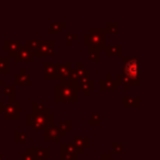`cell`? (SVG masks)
<instances>
[{"mask_svg": "<svg viewBox=\"0 0 160 160\" xmlns=\"http://www.w3.org/2000/svg\"><path fill=\"white\" fill-rule=\"evenodd\" d=\"M78 82L62 80L54 88V99L56 102H76L78 101Z\"/></svg>", "mask_w": 160, "mask_h": 160, "instance_id": "1", "label": "cell"}, {"mask_svg": "<svg viewBox=\"0 0 160 160\" xmlns=\"http://www.w3.org/2000/svg\"><path fill=\"white\" fill-rule=\"evenodd\" d=\"M25 122L34 131H40V130H45V129L55 125V115L52 112H49L46 115H38V114L29 112V114H26Z\"/></svg>", "mask_w": 160, "mask_h": 160, "instance_id": "2", "label": "cell"}, {"mask_svg": "<svg viewBox=\"0 0 160 160\" xmlns=\"http://www.w3.org/2000/svg\"><path fill=\"white\" fill-rule=\"evenodd\" d=\"M122 69H124V74L130 79L131 85L140 84L139 79H140V74H141V68H140L139 58L124 56L122 58Z\"/></svg>", "mask_w": 160, "mask_h": 160, "instance_id": "3", "label": "cell"}, {"mask_svg": "<svg viewBox=\"0 0 160 160\" xmlns=\"http://www.w3.org/2000/svg\"><path fill=\"white\" fill-rule=\"evenodd\" d=\"M82 45L95 46L104 50L106 46V31L105 29H89V32L82 35Z\"/></svg>", "mask_w": 160, "mask_h": 160, "instance_id": "4", "label": "cell"}, {"mask_svg": "<svg viewBox=\"0 0 160 160\" xmlns=\"http://www.w3.org/2000/svg\"><path fill=\"white\" fill-rule=\"evenodd\" d=\"M2 116L5 120H19L21 116V104L15 100H9L5 104V111Z\"/></svg>", "mask_w": 160, "mask_h": 160, "instance_id": "5", "label": "cell"}, {"mask_svg": "<svg viewBox=\"0 0 160 160\" xmlns=\"http://www.w3.org/2000/svg\"><path fill=\"white\" fill-rule=\"evenodd\" d=\"M79 154L78 148L72 142L60 141V160H75Z\"/></svg>", "mask_w": 160, "mask_h": 160, "instance_id": "6", "label": "cell"}, {"mask_svg": "<svg viewBox=\"0 0 160 160\" xmlns=\"http://www.w3.org/2000/svg\"><path fill=\"white\" fill-rule=\"evenodd\" d=\"M55 52V42L51 39H42L40 40L38 51L34 54L36 58H45V56H51Z\"/></svg>", "mask_w": 160, "mask_h": 160, "instance_id": "7", "label": "cell"}, {"mask_svg": "<svg viewBox=\"0 0 160 160\" xmlns=\"http://www.w3.org/2000/svg\"><path fill=\"white\" fill-rule=\"evenodd\" d=\"M21 46L22 45H21L20 40H18V39H5V40H2V49H4V51H8L11 58H14L16 55V52L19 51V49Z\"/></svg>", "mask_w": 160, "mask_h": 160, "instance_id": "8", "label": "cell"}, {"mask_svg": "<svg viewBox=\"0 0 160 160\" xmlns=\"http://www.w3.org/2000/svg\"><path fill=\"white\" fill-rule=\"evenodd\" d=\"M58 68L59 62H44L42 65V76L46 80L58 79Z\"/></svg>", "mask_w": 160, "mask_h": 160, "instance_id": "9", "label": "cell"}, {"mask_svg": "<svg viewBox=\"0 0 160 160\" xmlns=\"http://www.w3.org/2000/svg\"><path fill=\"white\" fill-rule=\"evenodd\" d=\"M61 132L59 130L58 126H50L48 129L44 130V134H42V141L44 142H49V141H59L60 142V139H61Z\"/></svg>", "mask_w": 160, "mask_h": 160, "instance_id": "10", "label": "cell"}, {"mask_svg": "<svg viewBox=\"0 0 160 160\" xmlns=\"http://www.w3.org/2000/svg\"><path fill=\"white\" fill-rule=\"evenodd\" d=\"M14 81H15V85H21V86H30L32 84L31 76L26 71L25 68H21L20 69V72H18V74L14 75Z\"/></svg>", "mask_w": 160, "mask_h": 160, "instance_id": "11", "label": "cell"}, {"mask_svg": "<svg viewBox=\"0 0 160 160\" xmlns=\"http://www.w3.org/2000/svg\"><path fill=\"white\" fill-rule=\"evenodd\" d=\"M78 90H80L82 92V95L86 98L90 95V92L95 89V81L90 78H86V79H82L80 81H78V85H76Z\"/></svg>", "mask_w": 160, "mask_h": 160, "instance_id": "12", "label": "cell"}, {"mask_svg": "<svg viewBox=\"0 0 160 160\" xmlns=\"http://www.w3.org/2000/svg\"><path fill=\"white\" fill-rule=\"evenodd\" d=\"M32 58H34L32 52L26 46H21L16 52V55L14 56V60L15 62H31Z\"/></svg>", "mask_w": 160, "mask_h": 160, "instance_id": "13", "label": "cell"}, {"mask_svg": "<svg viewBox=\"0 0 160 160\" xmlns=\"http://www.w3.org/2000/svg\"><path fill=\"white\" fill-rule=\"evenodd\" d=\"M100 89L102 91H116L118 90L116 80L112 79V75L111 74H106L105 78L100 81Z\"/></svg>", "mask_w": 160, "mask_h": 160, "instance_id": "14", "label": "cell"}, {"mask_svg": "<svg viewBox=\"0 0 160 160\" xmlns=\"http://www.w3.org/2000/svg\"><path fill=\"white\" fill-rule=\"evenodd\" d=\"M71 70H72V64L71 62H65V64H60L59 62V68H58V79L61 80H69L70 75H71Z\"/></svg>", "mask_w": 160, "mask_h": 160, "instance_id": "15", "label": "cell"}, {"mask_svg": "<svg viewBox=\"0 0 160 160\" xmlns=\"http://www.w3.org/2000/svg\"><path fill=\"white\" fill-rule=\"evenodd\" d=\"M105 54L108 58L110 56H116V58H124L122 52H124V48L122 45H106L104 48Z\"/></svg>", "mask_w": 160, "mask_h": 160, "instance_id": "16", "label": "cell"}, {"mask_svg": "<svg viewBox=\"0 0 160 160\" xmlns=\"http://www.w3.org/2000/svg\"><path fill=\"white\" fill-rule=\"evenodd\" d=\"M79 150V152H84V149H88L90 146V139L88 136H74L71 141Z\"/></svg>", "mask_w": 160, "mask_h": 160, "instance_id": "17", "label": "cell"}, {"mask_svg": "<svg viewBox=\"0 0 160 160\" xmlns=\"http://www.w3.org/2000/svg\"><path fill=\"white\" fill-rule=\"evenodd\" d=\"M88 58L92 62H100L101 61V50L99 48H95V46H89Z\"/></svg>", "mask_w": 160, "mask_h": 160, "instance_id": "18", "label": "cell"}, {"mask_svg": "<svg viewBox=\"0 0 160 160\" xmlns=\"http://www.w3.org/2000/svg\"><path fill=\"white\" fill-rule=\"evenodd\" d=\"M115 80H116V84H118V86L120 85L121 88H122V90L124 91H126L129 88H130V85H131V81H130V79L124 74V72H119V74H116V78H115Z\"/></svg>", "mask_w": 160, "mask_h": 160, "instance_id": "19", "label": "cell"}, {"mask_svg": "<svg viewBox=\"0 0 160 160\" xmlns=\"http://www.w3.org/2000/svg\"><path fill=\"white\" fill-rule=\"evenodd\" d=\"M31 112L32 114H38V115H46V114L50 112V109L44 106L41 102L32 101L31 102Z\"/></svg>", "mask_w": 160, "mask_h": 160, "instance_id": "20", "label": "cell"}, {"mask_svg": "<svg viewBox=\"0 0 160 160\" xmlns=\"http://www.w3.org/2000/svg\"><path fill=\"white\" fill-rule=\"evenodd\" d=\"M122 106L126 108H139L140 106V98L139 96H124L122 98Z\"/></svg>", "mask_w": 160, "mask_h": 160, "instance_id": "21", "label": "cell"}, {"mask_svg": "<svg viewBox=\"0 0 160 160\" xmlns=\"http://www.w3.org/2000/svg\"><path fill=\"white\" fill-rule=\"evenodd\" d=\"M21 160H39L38 158V154H36V149L35 148H28L22 156H21Z\"/></svg>", "mask_w": 160, "mask_h": 160, "instance_id": "22", "label": "cell"}, {"mask_svg": "<svg viewBox=\"0 0 160 160\" xmlns=\"http://www.w3.org/2000/svg\"><path fill=\"white\" fill-rule=\"evenodd\" d=\"M58 128H59V130H60V132H61V136L64 138V136L66 135V132H68L69 130H71V128H72V121H71L70 119H66V120L61 121Z\"/></svg>", "mask_w": 160, "mask_h": 160, "instance_id": "23", "label": "cell"}, {"mask_svg": "<svg viewBox=\"0 0 160 160\" xmlns=\"http://www.w3.org/2000/svg\"><path fill=\"white\" fill-rule=\"evenodd\" d=\"M9 72V56H0V75H6Z\"/></svg>", "mask_w": 160, "mask_h": 160, "instance_id": "24", "label": "cell"}, {"mask_svg": "<svg viewBox=\"0 0 160 160\" xmlns=\"http://www.w3.org/2000/svg\"><path fill=\"white\" fill-rule=\"evenodd\" d=\"M65 28H66V22H51L50 28H49V32L50 34H55V32L61 31Z\"/></svg>", "mask_w": 160, "mask_h": 160, "instance_id": "25", "label": "cell"}, {"mask_svg": "<svg viewBox=\"0 0 160 160\" xmlns=\"http://www.w3.org/2000/svg\"><path fill=\"white\" fill-rule=\"evenodd\" d=\"M36 154L39 160H46L50 156V151L48 148H36Z\"/></svg>", "mask_w": 160, "mask_h": 160, "instance_id": "26", "label": "cell"}, {"mask_svg": "<svg viewBox=\"0 0 160 160\" xmlns=\"http://www.w3.org/2000/svg\"><path fill=\"white\" fill-rule=\"evenodd\" d=\"M14 140L16 142H26L28 141V134L24 131H15L14 132Z\"/></svg>", "mask_w": 160, "mask_h": 160, "instance_id": "27", "label": "cell"}, {"mask_svg": "<svg viewBox=\"0 0 160 160\" xmlns=\"http://www.w3.org/2000/svg\"><path fill=\"white\" fill-rule=\"evenodd\" d=\"M4 94L10 98V100H15V86L14 85H5Z\"/></svg>", "mask_w": 160, "mask_h": 160, "instance_id": "28", "label": "cell"}, {"mask_svg": "<svg viewBox=\"0 0 160 160\" xmlns=\"http://www.w3.org/2000/svg\"><path fill=\"white\" fill-rule=\"evenodd\" d=\"M101 124V115L98 114V112H94L90 115V119H89V125H92V126H96V125H100Z\"/></svg>", "mask_w": 160, "mask_h": 160, "instance_id": "29", "label": "cell"}, {"mask_svg": "<svg viewBox=\"0 0 160 160\" xmlns=\"http://www.w3.org/2000/svg\"><path fill=\"white\" fill-rule=\"evenodd\" d=\"M105 31H106V34L116 35V34H118V24H116V22H106V25H105Z\"/></svg>", "mask_w": 160, "mask_h": 160, "instance_id": "30", "label": "cell"}, {"mask_svg": "<svg viewBox=\"0 0 160 160\" xmlns=\"http://www.w3.org/2000/svg\"><path fill=\"white\" fill-rule=\"evenodd\" d=\"M111 149H112L114 154H121L122 149H124V144L120 142V141H112L111 142Z\"/></svg>", "mask_w": 160, "mask_h": 160, "instance_id": "31", "label": "cell"}, {"mask_svg": "<svg viewBox=\"0 0 160 160\" xmlns=\"http://www.w3.org/2000/svg\"><path fill=\"white\" fill-rule=\"evenodd\" d=\"M75 39H78V34H66V36H65V44L69 46V45L72 44V40H75Z\"/></svg>", "mask_w": 160, "mask_h": 160, "instance_id": "32", "label": "cell"}, {"mask_svg": "<svg viewBox=\"0 0 160 160\" xmlns=\"http://www.w3.org/2000/svg\"><path fill=\"white\" fill-rule=\"evenodd\" d=\"M100 160H115V159L108 152H101L100 154Z\"/></svg>", "mask_w": 160, "mask_h": 160, "instance_id": "33", "label": "cell"}, {"mask_svg": "<svg viewBox=\"0 0 160 160\" xmlns=\"http://www.w3.org/2000/svg\"><path fill=\"white\" fill-rule=\"evenodd\" d=\"M4 111H5V102L0 101V114H4Z\"/></svg>", "mask_w": 160, "mask_h": 160, "instance_id": "34", "label": "cell"}, {"mask_svg": "<svg viewBox=\"0 0 160 160\" xmlns=\"http://www.w3.org/2000/svg\"><path fill=\"white\" fill-rule=\"evenodd\" d=\"M2 85H4V81H2V80L0 79V86H2Z\"/></svg>", "mask_w": 160, "mask_h": 160, "instance_id": "35", "label": "cell"}, {"mask_svg": "<svg viewBox=\"0 0 160 160\" xmlns=\"http://www.w3.org/2000/svg\"><path fill=\"white\" fill-rule=\"evenodd\" d=\"M0 160H4V156H2L1 154H0Z\"/></svg>", "mask_w": 160, "mask_h": 160, "instance_id": "36", "label": "cell"}]
</instances>
